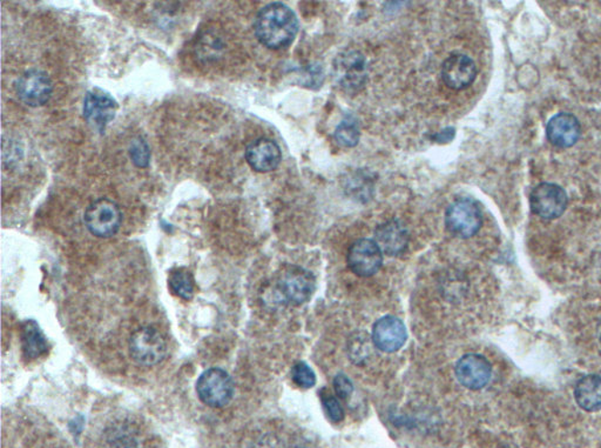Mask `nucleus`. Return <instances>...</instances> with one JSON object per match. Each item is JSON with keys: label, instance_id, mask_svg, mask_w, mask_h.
<instances>
[{"label": "nucleus", "instance_id": "nucleus-10", "mask_svg": "<svg viewBox=\"0 0 601 448\" xmlns=\"http://www.w3.org/2000/svg\"><path fill=\"white\" fill-rule=\"evenodd\" d=\"M101 448H144V432L136 421L119 418L109 423L100 437Z\"/></svg>", "mask_w": 601, "mask_h": 448}, {"label": "nucleus", "instance_id": "nucleus-13", "mask_svg": "<svg viewBox=\"0 0 601 448\" xmlns=\"http://www.w3.org/2000/svg\"><path fill=\"white\" fill-rule=\"evenodd\" d=\"M457 380L466 389L478 391L489 384L492 376L490 361L482 354H465L457 361L455 369Z\"/></svg>", "mask_w": 601, "mask_h": 448}, {"label": "nucleus", "instance_id": "nucleus-1", "mask_svg": "<svg viewBox=\"0 0 601 448\" xmlns=\"http://www.w3.org/2000/svg\"><path fill=\"white\" fill-rule=\"evenodd\" d=\"M170 354V338L157 320L147 319L130 337L125 346L124 360L141 372L161 366Z\"/></svg>", "mask_w": 601, "mask_h": 448}, {"label": "nucleus", "instance_id": "nucleus-14", "mask_svg": "<svg viewBox=\"0 0 601 448\" xmlns=\"http://www.w3.org/2000/svg\"><path fill=\"white\" fill-rule=\"evenodd\" d=\"M371 339L376 349L384 353L399 351L408 340V331L402 320L394 316H386L376 321Z\"/></svg>", "mask_w": 601, "mask_h": 448}, {"label": "nucleus", "instance_id": "nucleus-12", "mask_svg": "<svg viewBox=\"0 0 601 448\" xmlns=\"http://www.w3.org/2000/svg\"><path fill=\"white\" fill-rule=\"evenodd\" d=\"M116 99L104 89H94L86 93L84 99V118L92 128L100 133L116 117Z\"/></svg>", "mask_w": 601, "mask_h": 448}, {"label": "nucleus", "instance_id": "nucleus-25", "mask_svg": "<svg viewBox=\"0 0 601 448\" xmlns=\"http://www.w3.org/2000/svg\"><path fill=\"white\" fill-rule=\"evenodd\" d=\"M322 404L331 422H339L343 421L345 411H343L341 402L337 401V397H334L333 394L322 393Z\"/></svg>", "mask_w": 601, "mask_h": 448}, {"label": "nucleus", "instance_id": "nucleus-16", "mask_svg": "<svg viewBox=\"0 0 601 448\" xmlns=\"http://www.w3.org/2000/svg\"><path fill=\"white\" fill-rule=\"evenodd\" d=\"M580 134H582V125L571 113H558L552 117L546 125L547 140L557 148H571L579 141Z\"/></svg>", "mask_w": 601, "mask_h": 448}, {"label": "nucleus", "instance_id": "nucleus-18", "mask_svg": "<svg viewBox=\"0 0 601 448\" xmlns=\"http://www.w3.org/2000/svg\"><path fill=\"white\" fill-rule=\"evenodd\" d=\"M375 242L383 254L391 256L402 255L409 245V231L399 219L382 224L375 232Z\"/></svg>", "mask_w": 601, "mask_h": 448}, {"label": "nucleus", "instance_id": "nucleus-21", "mask_svg": "<svg viewBox=\"0 0 601 448\" xmlns=\"http://www.w3.org/2000/svg\"><path fill=\"white\" fill-rule=\"evenodd\" d=\"M361 138V131L357 120L353 117L346 118L337 126L334 132V140L342 148H355Z\"/></svg>", "mask_w": 601, "mask_h": 448}, {"label": "nucleus", "instance_id": "nucleus-3", "mask_svg": "<svg viewBox=\"0 0 601 448\" xmlns=\"http://www.w3.org/2000/svg\"><path fill=\"white\" fill-rule=\"evenodd\" d=\"M275 290L281 303L297 307L305 304L313 296L315 276L305 268L288 265L277 276Z\"/></svg>", "mask_w": 601, "mask_h": 448}, {"label": "nucleus", "instance_id": "nucleus-15", "mask_svg": "<svg viewBox=\"0 0 601 448\" xmlns=\"http://www.w3.org/2000/svg\"><path fill=\"white\" fill-rule=\"evenodd\" d=\"M477 77V67L470 57L456 53L450 56L441 67V78L448 88L464 89L472 85Z\"/></svg>", "mask_w": 601, "mask_h": 448}, {"label": "nucleus", "instance_id": "nucleus-20", "mask_svg": "<svg viewBox=\"0 0 601 448\" xmlns=\"http://www.w3.org/2000/svg\"><path fill=\"white\" fill-rule=\"evenodd\" d=\"M22 341L24 354L28 359H36L47 351V341L35 323H27L24 326Z\"/></svg>", "mask_w": 601, "mask_h": 448}, {"label": "nucleus", "instance_id": "nucleus-7", "mask_svg": "<svg viewBox=\"0 0 601 448\" xmlns=\"http://www.w3.org/2000/svg\"><path fill=\"white\" fill-rule=\"evenodd\" d=\"M335 78L347 92H358L367 83L366 57L358 51L341 53L334 62Z\"/></svg>", "mask_w": 601, "mask_h": 448}, {"label": "nucleus", "instance_id": "nucleus-4", "mask_svg": "<svg viewBox=\"0 0 601 448\" xmlns=\"http://www.w3.org/2000/svg\"><path fill=\"white\" fill-rule=\"evenodd\" d=\"M195 390L202 404L211 409H223L234 397L235 386L226 370L212 368L199 377Z\"/></svg>", "mask_w": 601, "mask_h": 448}, {"label": "nucleus", "instance_id": "nucleus-27", "mask_svg": "<svg viewBox=\"0 0 601 448\" xmlns=\"http://www.w3.org/2000/svg\"><path fill=\"white\" fill-rule=\"evenodd\" d=\"M456 131L452 128H448L443 130L440 133L437 134L436 136V141L440 142V144H445V142H449L450 141L453 140V137H455Z\"/></svg>", "mask_w": 601, "mask_h": 448}, {"label": "nucleus", "instance_id": "nucleus-26", "mask_svg": "<svg viewBox=\"0 0 601 448\" xmlns=\"http://www.w3.org/2000/svg\"><path fill=\"white\" fill-rule=\"evenodd\" d=\"M334 391L337 393V396L342 401H347L353 394L354 386L350 379L346 376V374L338 373L337 377L334 378Z\"/></svg>", "mask_w": 601, "mask_h": 448}, {"label": "nucleus", "instance_id": "nucleus-17", "mask_svg": "<svg viewBox=\"0 0 601 448\" xmlns=\"http://www.w3.org/2000/svg\"><path fill=\"white\" fill-rule=\"evenodd\" d=\"M246 161L256 172L267 173L276 170L282 161L279 145L269 138H260L246 150Z\"/></svg>", "mask_w": 601, "mask_h": 448}, {"label": "nucleus", "instance_id": "nucleus-24", "mask_svg": "<svg viewBox=\"0 0 601 448\" xmlns=\"http://www.w3.org/2000/svg\"><path fill=\"white\" fill-rule=\"evenodd\" d=\"M130 156L133 164L137 167H147L150 165V146L142 138H137L132 141L130 148Z\"/></svg>", "mask_w": 601, "mask_h": 448}, {"label": "nucleus", "instance_id": "nucleus-28", "mask_svg": "<svg viewBox=\"0 0 601 448\" xmlns=\"http://www.w3.org/2000/svg\"><path fill=\"white\" fill-rule=\"evenodd\" d=\"M596 336H598V340L601 345V321L598 324V328H596Z\"/></svg>", "mask_w": 601, "mask_h": 448}, {"label": "nucleus", "instance_id": "nucleus-2", "mask_svg": "<svg viewBox=\"0 0 601 448\" xmlns=\"http://www.w3.org/2000/svg\"><path fill=\"white\" fill-rule=\"evenodd\" d=\"M254 28L261 44L271 50H281L295 40L300 24L289 6L272 3L257 14Z\"/></svg>", "mask_w": 601, "mask_h": 448}, {"label": "nucleus", "instance_id": "nucleus-22", "mask_svg": "<svg viewBox=\"0 0 601 448\" xmlns=\"http://www.w3.org/2000/svg\"><path fill=\"white\" fill-rule=\"evenodd\" d=\"M170 287L180 298L191 299L194 293V280L185 268L171 272Z\"/></svg>", "mask_w": 601, "mask_h": 448}, {"label": "nucleus", "instance_id": "nucleus-9", "mask_svg": "<svg viewBox=\"0 0 601 448\" xmlns=\"http://www.w3.org/2000/svg\"><path fill=\"white\" fill-rule=\"evenodd\" d=\"M347 263L356 276L368 278L381 270L383 252L375 240L358 239L347 251Z\"/></svg>", "mask_w": 601, "mask_h": 448}, {"label": "nucleus", "instance_id": "nucleus-11", "mask_svg": "<svg viewBox=\"0 0 601 448\" xmlns=\"http://www.w3.org/2000/svg\"><path fill=\"white\" fill-rule=\"evenodd\" d=\"M16 91L22 103L30 108H40L50 100L53 85L50 77L44 71L28 70L16 84Z\"/></svg>", "mask_w": 601, "mask_h": 448}, {"label": "nucleus", "instance_id": "nucleus-8", "mask_svg": "<svg viewBox=\"0 0 601 448\" xmlns=\"http://www.w3.org/2000/svg\"><path fill=\"white\" fill-rule=\"evenodd\" d=\"M567 203L565 190L552 182H542L535 186L530 194L531 210L543 219L552 220L562 217Z\"/></svg>", "mask_w": 601, "mask_h": 448}, {"label": "nucleus", "instance_id": "nucleus-23", "mask_svg": "<svg viewBox=\"0 0 601 448\" xmlns=\"http://www.w3.org/2000/svg\"><path fill=\"white\" fill-rule=\"evenodd\" d=\"M293 381L302 389H312L316 384V376L306 362L297 361L292 369Z\"/></svg>", "mask_w": 601, "mask_h": 448}, {"label": "nucleus", "instance_id": "nucleus-19", "mask_svg": "<svg viewBox=\"0 0 601 448\" xmlns=\"http://www.w3.org/2000/svg\"><path fill=\"white\" fill-rule=\"evenodd\" d=\"M576 404L586 412L601 410V377L588 374L576 382L575 389Z\"/></svg>", "mask_w": 601, "mask_h": 448}, {"label": "nucleus", "instance_id": "nucleus-5", "mask_svg": "<svg viewBox=\"0 0 601 448\" xmlns=\"http://www.w3.org/2000/svg\"><path fill=\"white\" fill-rule=\"evenodd\" d=\"M84 223L86 229L100 239H109L118 234L122 225V214L116 202L100 198L89 203L85 210Z\"/></svg>", "mask_w": 601, "mask_h": 448}, {"label": "nucleus", "instance_id": "nucleus-6", "mask_svg": "<svg viewBox=\"0 0 601 448\" xmlns=\"http://www.w3.org/2000/svg\"><path fill=\"white\" fill-rule=\"evenodd\" d=\"M483 225L480 206L469 198H460L448 207L445 226L450 234L458 238H472Z\"/></svg>", "mask_w": 601, "mask_h": 448}]
</instances>
